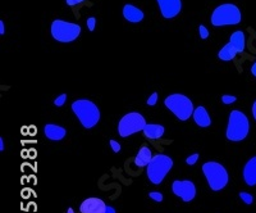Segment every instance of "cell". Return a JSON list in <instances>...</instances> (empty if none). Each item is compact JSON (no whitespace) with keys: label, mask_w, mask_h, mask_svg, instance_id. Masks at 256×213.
<instances>
[{"label":"cell","mask_w":256,"mask_h":213,"mask_svg":"<svg viewBox=\"0 0 256 213\" xmlns=\"http://www.w3.org/2000/svg\"><path fill=\"white\" fill-rule=\"evenodd\" d=\"M44 132L48 139H50V140H54V141L62 140V139H63L67 134L66 128H60V126H57V125H51V124H49L45 126Z\"/></svg>","instance_id":"14"},{"label":"cell","mask_w":256,"mask_h":213,"mask_svg":"<svg viewBox=\"0 0 256 213\" xmlns=\"http://www.w3.org/2000/svg\"><path fill=\"white\" fill-rule=\"evenodd\" d=\"M152 156H151V150L147 148V146H143L140 149L139 154L136 156V159H135V163H136L139 167H145V166L149 165L151 162Z\"/></svg>","instance_id":"17"},{"label":"cell","mask_w":256,"mask_h":213,"mask_svg":"<svg viewBox=\"0 0 256 213\" xmlns=\"http://www.w3.org/2000/svg\"><path fill=\"white\" fill-rule=\"evenodd\" d=\"M193 120L196 122V125H199L200 128H209L212 125V120L209 117L208 112L204 107H197L195 111H193Z\"/></svg>","instance_id":"15"},{"label":"cell","mask_w":256,"mask_h":213,"mask_svg":"<svg viewBox=\"0 0 256 213\" xmlns=\"http://www.w3.org/2000/svg\"><path fill=\"white\" fill-rule=\"evenodd\" d=\"M156 100H158V92H152L151 96L147 99V105H155Z\"/></svg>","instance_id":"25"},{"label":"cell","mask_w":256,"mask_h":213,"mask_svg":"<svg viewBox=\"0 0 256 213\" xmlns=\"http://www.w3.org/2000/svg\"><path fill=\"white\" fill-rule=\"evenodd\" d=\"M149 197L151 198V199H154L155 202L163 201V194H161V193H156V191H152V193H150Z\"/></svg>","instance_id":"24"},{"label":"cell","mask_w":256,"mask_h":213,"mask_svg":"<svg viewBox=\"0 0 256 213\" xmlns=\"http://www.w3.org/2000/svg\"><path fill=\"white\" fill-rule=\"evenodd\" d=\"M0 150H1V152L4 150V140H3V139H0Z\"/></svg>","instance_id":"34"},{"label":"cell","mask_w":256,"mask_h":213,"mask_svg":"<svg viewBox=\"0 0 256 213\" xmlns=\"http://www.w3.org/2000/svg\"><path fill=\"white\" fill-rule=\"evenodd\" d=\"M164 104L169 111H172L176 115V117L181 121H186L193 115V104L190 99L182 94H172L167 96L164 100Z\"/></svg>","instance_id":"5"},{"label":"cell","mask_w":256,"mask_h":213,"mask_svg":"<svg viewBox=\"0 0 256 213\" xmlns=\"http://www.w3.org/2000/svg\"><path fill=\"white\" fill-rule=\"evenodd\" d=\"M199 32H200V36H201V39H206L209 36V31L206 30L205 26H200Z\"/></svg>","instance_id":"26"},{"label":"cell","mask_w":256,"mask_h":213,"mask_svg":"<svg viewBox=\"0 0 256 213\" xmlns=\"http://www.w3.org/2000/svg\"><path fill=\"white\" fill-rule=\"evenodd\" d=\"M107 213H115V210H114L113 207H110V206H108Z\"/></svg>","instance_id":"33"},{"label":"cell","mask_w":256,"mask_h":213,"mask_svg":"<svg viewBox=\"0 0 256 213\" xmlns=\"http://www.w3.org/2000/svg\"><path fill=\"white\" fill-rule=\"evenodd\" d=\"M67 213H74V211H73V208H68Z\"/></svg>","instance_id":"35"},{"label":"cell","mask_w":256,"mask_h":213,"mask_svg":"<svg viewBox=\"0 0 256 213\" xmlns=\"http://www.w3.org/2000/svg\"><path fill=\"white\" fill-rule=\"evenodd\" d=\"M229 43L234 46V49L238 51V53H242L245 50V44H246V40H245V34L242 31H234L231 35L229 39Z\"/></svg>","instance_id":"18"},{"label":"cell","mask_w":256,"mask_h":213,"mask_svg":"<svg viewBox=\"0 0 256 213\" xmlns=\"http://www.w3.org/2000/svg\"><path fill=\"white\" fill-rule=\"evenodd\" d=\"M66 100H67V94H62V95H59L55 100H54V104L57 105V107H62V105L66 103Z\"/></svg>","instance_id":"21"},{"label":"cell","mask_w":256,"mask_h":213,"mask_svg":"<svg viewBox=\"0 0 256 213\" xmlns=\"http://www.w3.org/2000/svg\"><path fill=\"white\" fill-rule=\"evenodd\" d=\"M250 124L246 115L240 111H232L227 128V139L231 141H241L249 134Z\"/></svg>","instance_id":"2"},{"label":"cell","mask_w":256,"mask_h":213,"mask_svg":"<svg viewBox=\"0 0 256 213\" xmlns=\"http://www.w3.org/2000/svg\"><path fill=\"white\" fill-rule=\"evenodd\" d=\"M110 146H111V149H113L114 153H118L120 150V144L117 143L115 140H110Z\"/></svg>","instance_id":"28"},{"label":"cell","mask_w":256,"mask_h":213,"mask_svg":"<svg viewBox=\"0 0 256 213\" xmlns=\"http://www.w3.org/2000/svg\"><path fill=\"white\" fill-rule=\"evenodd\" d=\"M237 100V98L233 95H223L221 96V102L224 103V104H232Z\"/></svg>","instance_id":"22"},{"label":"cell","mask_w":256,"mask_h":213,"mask_svg":"<svg viewBox=\"0 0 256 213\" xmlns=\"http://www.w3.org/2000/svg\"><path fill=\"white\" fill-rule=\"evenodd\" d=\"M253 115H254V118H255V121H256V100L253 105Z\"/></svg>","instance_id":"31"},{"label":"cell","mask_w":256,"mask_h":213,"mask_svg":"<svg viewBox=\"0 0 256 213\" xmlns=\"http://www.w3.org/2000/svg\"><path fill=\"white\" fill-rule=\"evenodd\" d=\"M173 167V161L171 157L165 156V154H156L152 157L151 162L147 165L146 173L152 184L158 185L164 180L165 175L171 171Z\"/></svg>","instance_id":"3"},{"label":"cell","mask_w":256,"mask_h":213,"mask_svg":"<svg viewBox=\"0 0 256 213\" xmlns=\"http://www.w3.org/2000/svg\"><path fill=\"white\" fill-rule=\"evenodd\" d=\"M237 53L238 51L234 49L233 45H232L231 43H228L224 48L219 51L218 57L220 58L221 61H232V59H234V57L237 55Z\"/></svg>","instance_id":"19"},{"label":"cell","mask_w":256,"mask_h":213,"mask_svg":"<svg viewBox=\"0 0 256 213\" xmlns=\"http://www.w3.org/2000/svg\"><path fill=\"white\" fill-rule=\"evenodd\" d=\"M108 206L103 199L99 198H89L85 199L79 207L81 213H107Z\"/></svg>","instance_id":"11"},{"label":"cell","mask_w":256,"mask_h":213,"mask_svg":"<svg viewBox=\"0 0 256 213\" xmlns=\"http://www.w3.org/2000/svg\"><path fill=\"white\" fill-rule=\"evenodd\" d=\"M199 157H200L199 154H197V153H195V154H192V156H190L188 158L186 159V163H187V165H190V166L195 165V163L199 161Z\"/></svg>","instance_id":"23"},{"label":"cell","mask_w":256,"mask_h":213,"mask_svg":"<svg viewBox=\"0 0 256 213\" xmlns=\"http://www.w3.org/2000/svg\"><path fill=\"white\" fill-rule=\"evenodd\" d=\"M241 12L234 4H221L215 8L212 16L213 26H234L241 22Z\"/></svg>","instance_id":"6"},{"label":"cell","mask_w":256,"mask_h":213,"mask_svg":"<svg viewBox=\"0 0 256 213\" xmlns=\"http://www.w3.org/2000/svg\"><path fill=\"white\" fill-rule=\"evenodd\" d=\"M123 17L128 22L137 23L144 19V12L136 6L131 5V4H126L123 8Z\"/></svg>","instance_id":"12"},{"label":"cell","mask_w":256,"mask_h":213,"mask_svg":"<svg viewBox=\"0 0 256 213\" xmlns=\"http://www.w3.org/2000/svg\"><path fill=\"white\" fill-rule=\"evenodd\" d=\"M164 128L161 125H154V124H149L146 125L145 128H144V134H145V137L147 139H159L164 135Z\"/></svg>","instance_id":"16"},{"label":"cell","mask_w":256,"mask_h":213,"mask_svg":"<svg viewBox=\"0 0 256 213\" xmlns=\"http://www.w3.org/2000/svg\"><path fill=\"white\" fill-rule=\"evenodd\" d=\"M0 34L4 35V22L3 21H0Z\"/></svg>","instance_id":"30"},{"label":"cell","mask_w":256,"mask_h":213,"mask_svg":"<svg viewBox=\"0 0 256 213\" xmlns=\"http://www.w3.org/2000/svg\"><path fill=\"white\" fill-rule=\"evenodd\" d=\"M203 172L213 191L221 190L228 184V172L220 163L206 162L203 166Z\"/></svg>","instance_id":"4"},{"label":"cell","mask_w":256,"mask_h":213,"mask_svg":"<svg viewBox=\"0 0 256 213\" xmlns=\"http://www.w3.org/2000/svg\"><path fill=\"white\" fill-rule=\"evenodd\" d=\"M251 73H253L254 76L256 77V62H255V63H254L253 67H251Z\"/></svg>","instance_id":"32"},{"label":"cell","mask_w":256,"mask_h":213,"mask_svg":"<svg viewBox=\"0 0 256 213\" xmlns=\"http://www.w3.org/2000/svg\"><path fill=\"white\" fill-rule=\"evenodd\" d=\"M95 23H96V19L94 18V17L87 19V27H89L90 31H94V30H95Z\"/></svg>","instance_id":"27"},{"label":"cell","mask_w":256,"mask_h":213,"mask_svg":"<svg viewBox=\"0 0 256 213\" xmlns=\"http://www.w3.org/2000/svg\"><path fill=\"white\" fill-rule=\"evenodd\" d=\"M244 178L249 186L256 185V157L251 158L249 162L245 165L244 169Z\"/></svg>","instance_id":"13"},{"label":"cell","mask_w":256,"mask_h":213,"mask_svg":"<svg viewBox=\"0 0 256 213\" xmlns=\"http://www.w3.org/2000/svg\"><path fill=\"white\" fill-rule=\"evenodd\" d=\"M72 111L78 117L85 128H92L100 120V111L90 100H76L72 103Z\"/></svg>","instance_id":"1"},{"label":"cell","mask_w":256,"mask_h":213,"mask_svg":"<svg viewBox=\"0 0 256 213\" xmlns=\"http://www.w3.org/2000/svg\"><path fill=\"white\" fill-rule=\"evenodd\" d=\"M164 18H174L182 9L181 0H156Z\"/></svg>","instance_id":"10"},{"label":"cell","mask_w":256,"mask_h":213,"mask_svg":"<svg viewBox=\"0 0 256 213\" xmlns=\"http://www.w3.org/2000/svg\"><path fill=\"white\" fill-rule=\"evenodd\" d=\"M81 34V26L76 23L66 22L62 19H55L51 23V35L60 43H71L76 40Z\"/></svg>","instance_id":"7"},{"label":"cell","mask_w":256,"mask_h":213,"mask_svg":"<svg viewBox=\"0 0 256 213\" xmlns=\"http://www.w3.org/2000/svg\"><path fill=\"white\" fill-rule=\"evenodd\" d=\"M66 1L68 5L73 6V5H77V4H79V3H82V1H85V0H66Z\"/></svg>","instance_id":"29"},{"label":"cell","mask_w":256,"mask_h":213,"mask_svg":"<svg viewBox=\"0 0 256 213\" xmlns=\"http://www.w3.org/2000/svg\"><path fill=\"white\" fill-rule=\"evenodd\" d=\"M240 198H241V199H242V201H244L246 204H253V202H254L253 195L249 194V193H244V191H242V193H240Z\"/></svg>","instance_id":"20"},{"label":"cell","mask_w":256,"mask_h":213,"mask_svg":"<svg viewBox=\"0 0 256 213\" xmlns=\"http://www.w3.org/2000/svg\"><path fill=\"white\" fill-rule=\"evenodd\" d=\"M172 190L177 197H180L183 202H191L196 195V186L192 181H174L172 185Z\"/></svg>","instance_id":"9"},{"label":"cell","mask_w":256,"mask_h":213,"mask_svg":"<svg viewBox=\"0 0 256 213\" xmlns=\"http://www.w3.org/2000/svg\"><path fill=\"white\" fill-rule=\"evenodd\" d=\"M145 126V118L140 113L132 112V113H128V115L122 117V120L118 124V132L122 137H128L139 132V131H144Z\"/></svg>","instance_id":"8"}]
</instances>
